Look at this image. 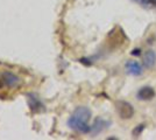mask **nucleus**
<instances>
[{
  "label": "nucleus",
  "instance_id": "f257e3e1",
  "mask_svg": "<svg viewBox=\"0 0 156 140\" xmlns=\"http://www.w3.org/2000/svg\"><path fill=\"white\" fill-rule=\"evenodd\" d=\"M90 119H91L90 109H87L86 106H79L73 111V113L68 119V126L78 133H90L91 132V125L89 124Z\"/></svg>",
  "mask_w": 156,
  "mask_h": 140
},
{
  "label": "nucleus",
  "instance_id": "f03ea898",
  "mask_svg": "<svg viewBox=\"0 0 156 140\" xmlns=\"http://www.w3.org/2000/svg\"><path fill=\"white\" fill-rule=\"evenodd\" d=\"M117 112L122 119H129L134 114V107L130 105L129 103L120 100L117 103Z\"/></svg>",
  "mask_w": 156,
  "mask_h": 140
},
{
  "label": "nucleus",
  "instance_id": "7ed1b4c3",
  "mask_svg": "<svg viewBox=\"0 0 156 140\" xmlns=\"http://www.w3.org/2000/svg\"><path fill=\"white\" fill-rule=\"evenodd\" d=\"M2 83L8 88H16L21 83V80L18 75L11 73V71H4L0 74Z\"/></svg>",
  "mask_w": 156,
  "mask_h": 140
},
{
  "label": "nucleus",
  "instance_id": "20e7f679",
  "mask_svg": "<svg viewBox=\"0 0 156 140\" xmlns=\"http://www.w3.org/2000/svg\"><path fill=\"white\" fill-rule=\"evenodd\" d=\"M126 71L133 76H140L143 73L142 67L137 61H128L126 63Z\"/></svg>",
  "mask_w": 156,
  "mask_h": 140
},
{
  "label": "nucleus",
  "instance_id": "39448f33",
  "mask_svg": "<svg viewBox=\"0 0 156 140\" xmlns=\"http://www.w3.org/2000/svg\"><path fill=\"white\" fill-rule=\"evenodd\" d=\"M110 121H106V120L101 119V118H97V119L94 120V123H93V125L91 126V132L90 133L92 134H98L100 133V132H103L105 128H107V127L110 126Z\"/></svg>",
  "mask_w": 156,
  "mask_h": 140
},
{
  "label": "nucleus",
  "instance_id": "423d86ee",
  "mask_svg": "<svg viewBox=\"0 0 156 140\" xmlns=\"http://www.w3.org/2000/svg\"><path fill=\"white\" fill-rule=\"evenodd\" d=\"M137 98L140 100H150L155 97V91L150 87H143L137 91Z\"/></svg>",
  "mask_w": 156,
  "mask_h": 140
},
{
  "label": "nucleus",
  "instance_id": "0eeeda50",
  "mask_svg": "<svg viewBox=\"0 0 156 140\" xmlns=\"http://www.w3.org/2000/svg\"><path fill=\"white\" fill-rule=\"evenodd\" d=\"M156 63V53L154 50H148L144 54V57H143V66L146 68H153Z\"/></svg>",
  "mask_w": 156,
  "mask_h": 140
},
{
  "label": "nucleus",
  "instance_id": "6e6552de",
  "mask_svg": "<svg viewBox=\"0 0 156 140\" xmlns=\"http://www.w3.org/2000/svg\"><path fill=\"white\" fill-rule=\"evenodd\" d=\"M29 100H32V102H30V109H33V110H35L36 107L41 106L40 100L37 99V98H35L34 96H29Z\"/></svg>",
  "mask_w": 156,
  "mask_h": 140
},
{
  "label": "nucleus",
  "instance_id": "1a4fd4ad",
  "mask_svg": "<svg viewBox=\"0 0 156 140\" xmlns=\"http://www.w3.org/2000/svg\"><path fill=\"white\" fill-rule=\"evenodd\" d=\"M137 2H140L143 6H155L156 7V0H135Z\"/></svg>",
  "mask_w": 156,
  "mask_h": 140
},
{
  "label": "nucleus",
  "instance_id": "9d476101",
  "mask_svg": "<svg viewBox=\"0 0 156 140\" xmlns=\"http://www.w3.org/2000/svg\"><path fill=\"white\" fill-rule=\"evenodd\" d=\"M143 127H144V125H139V127H137V128H135V130L133 131V134H134L135 137H136V135H139V134L142 132Z\"/></svg>",
  "mask_w": 156,
  "mask_h": 140
},
{
  "label": "nucleus",
  "instance_id": "9b49d317",
  "mask_svg": "<svg viewBox=\"0 0 156 140\" xmlns=\"http://www.w3.org/2000/svg\"><path fill=\"white\" fill-rule=\"evenodd\" d=\"M140 54H141V50H140V49H134V50L132 52V55H134V56H135V55L139 56Z\"/></svg>",
  "mask_w": 156,
  "mask_h": 140
},
{
  "label": "nucleus",
  "instance_id": "f8f14e48",
  "mask_svg": "<svg viewBox=\"0 0 156 140\" xmlns=\"http://www.w3.org/2000/svg\"><path fill=\"white\" fill-rule=\"evenodd\" d=\"M2 85H4V83H2V80H1V75H0V89L2 88Z\"/></svg>",
  "mask_w": 156,
  "mask_h": 140
}]
</instances>
